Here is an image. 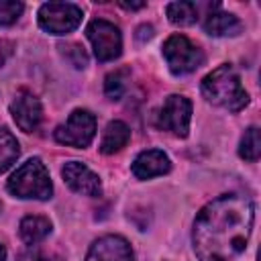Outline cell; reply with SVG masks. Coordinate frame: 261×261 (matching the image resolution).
<instances>
[{
  "label": "cell",
  "instance_id": "5b68a950",
  "mask_svg": "<svg viewBox=\"0 0 261 261\" xmlns=\"http://www.w3.org/2000/svg\"><path fill=\"white\" fill-rule=\"evenodd\" d=\"M82 8L69 2H47L39 8V27L49 35H65L82 22Z\"/></svg>",
  "mask_w": 261,
  "mask_h": 261
},
{
  "label": "cell",
  "instance_id": "7c38bea8",
  "mask_svg": "<svg viewBox=\"0 0 261 261\" xmlns=\"http://www.w3.org/2000/svg\"><path fill=\"white\" fill-rule=\"evenodd\" d=\"M169 169H171V161L159 149L143 151L133 161V173L139 179H149V177H155V175H163Z\"/></svg>",
  "mask_w": 261,
  "mask_h": 261
},
{
  "label": "cell",
  "instance_id": "5bb4252c",
  "mask_svg": "<svg viewBox=\"0 0 261 261\" xmlns=\"http://www.w3.org/2000/svg\"><path fill=\"white\" fill-rule=\"evenodd\" d=\"M128 139H130V128L122 120H112V122H108L104 135H102L100 151L104 155H112V153L120 151L122 147H126Z\"/></svg>",
  "mask_w": 261,
  "mask_h": 261
},
{
  "label": "cell",
  "instance_id": "484cf974",
  "mask_svg": "<svg viewBox=\"0 0 261 261\" xmlns=\"http://www.w3.org/2000/svg\"><path fill=\"white\" fill-rule=\"evenodd\" d=\"M4 259H6V249L0 245V261H4Z\"/></svg>",
  "mask_w": 261,
  "mask_h": 261
},
{
  "label": "cell",
  "instance_id": "9c48e42d",
  "mask_svg": "<svg viewBox=\"0 0 261 261\" xmlns=\"http://www.w3.org/2000/svg\"><path fill=\"white\" fill-rule=\"evenodd\" d=\"M10 114L16 122V126L24 133H33L37 130V126L41 124L43 118V108L39 98L29 92V90H18L14 100L10 102Z\"/></svg>",
  "mask_w": 261,
  "mask_h": 261
},
{
  "label": "cell",
  "instance_id": "cb8c5ba5",
  "mask_svg": "<svg viewBox=\"0 0 261 261\" xmlns=\"http://www.w3.org/2000/svg\"><path fill=\"white\" fill-rule=\"evenodd\" d=\"M137 41L139 43H145V41H149L151 37H153V27L151 24H141L139 29H137Z\"/></svg>",
  "mask_w": 261,
  "mask_h": 261
},
{
  "label": "cell",
  "instance_id": "4fadbf2b",
  "mask_svg": "<svg viewBox=\"0 0 261 261\" xmlns=\"http://www.w3.org/2000/svg\"><path fill=\"white\" fill-rule=\"evenodd\" d=\"M243 29L241 20L230 12H210L204 22V31L212 37H232Z\"/></svg>",
  "mask_w": 261,
  "mask_h": 261
},
{
  "label": "cell",
  "instance_id": "6da1fadb",
  "mask_svg": "<svg viewBox=\"0 0 261 261\" xmlns=\"http://www.w3.org/2000/svg\"><path fill=\"white\" fill-rule=\"evenodd\" d=\"M253 202L241 194H224L206 204L194 220L192 243L202 261H230L239 257L251 237Z\"/></svg>",
  "mask_w": 261,
  "mask_h": 261
},
{
  "label": "cell",
  "instance_id": "8fae6325",
  "mask_svg": "<svg viewBox=\"0 0 261 261\" xmlns=\"http://www.w3.org/2000/svg\"><path fill=\"white\" fill-rule=\"evenodd\" d=\"M61 175L65 179V184L84 196H100L102 194V184L100 177L84 163L80 161H67L61 169Z\"/></svg>",
  "mask_w": 261,
  "mask_h": 261
},
{
  "label": "cell",
  "instance_id": "8992f818",
  "mask_svg": "<svg viewBox=\"0 0 261 261\" xmlns=\"http://www.w3.org/2000/svg\"><path fill=\"white\" fill-rule=\"evenodd\" d=\"M86 35L94 47V55L98 61H112L122 53V37L114 22L94 18L86 27Z\"/></svg>",
  "mask_w": 261,
  "mask_h": 261
},
{
  "label": "cell",
  "instance_id": "9a60e30c",
  "mask_svg": "<svg viewBox=\"0 0 261 261\" xmlns=\"http://www.w3.org/2000/svg\"><path fill=\"white\" fill-rule=\"evenodd\" d=\"M18 232H20V239L27 243V245H37L41 243L49 232H51V222L49 218L45 216H24L20 220V226H18Z\"/></svg>",
  "mask_w": 261,
  "mask_h": 261
},
{
  "label": "cell",
  "instance_id": "d6986e66",
  "mask_svg": "<svg viewBox=\"0 0 261 261\" xmlns=\"http://www.w3.org/2000/svg\"><path fill=\"white\" fill-rule=\"evenodd\" d=\"M126 80H128V69L126 67L110 71L104 80V94L110 100H120L124 90H126Z\"/></svg>",
  "mask_w": 261,
  "mask_h": 261
},
{
  "label": "cell",
  "instance_id": "ac0fdd59",
  "mask_svg": "<svg viewBox=\"0 0 261 261\" xmlns=\"http://www.w3.org/2000/svg\"><path fill=\"white\" fill-rule=\"evenodd\" d=\"M259 153H261L259 128H257V126H251V128L245 130V135H243V139H241L239 155H241L245 161H257V159H259Z\"/></svg>",
  "mask_w": 261,
  "mask_h": 261
},
{
  "label": "cell",
  "instance_id": "3957f363",
  "mask_svg": "<svg viewBox=\"0 0 261 261\" xmlns=\"http://www.w3.org/2000/svg\"><path fill=\"white\" fill-rule=\"evenodd\" d=\"M6 190L14 198L22 200H49L53 194V184L45 163L39 157H33L24 161L20 167H16V171L10 175L6 184Z\"/></svg>",
  "mask_w": 261,
  "mask_h": 261
},
{
  "label": "cell",
  "instance_id": "2e32d148",
  "mask_svg": "<svg viewBox=\"0 0 261 261\" xmlns=\"http://www.w3.org/2000/svg\"><path fill=\"white\" fill-rule=\"evenodd\" d=\"M165 12H167V18L179 27H190L198 20V4L196 2H171L165 6Z\"/></svg>",
  "mask_w": 261,
  "mask_h": 261
},
{
  "label": "cell",
  "instance_id": "e0dca14e",
  "mask_svg": "<svg viewBox=\"0 0 261 261\" xmlns=\"http://www.w3.org/2000/svg\"><path fill=\"white\" fill-rule=\"evenodd\" d=\"M18 153H20L18 141L12 137L10 130L0 128V173L6 171V169L16 161Z\"/></svg>",
  "mask_w": 261,
  "mask_h": 261
},
{
  "label": "cell",
  "instance_id": "30bf717a",
  "mask_svg": "<svg viewBox=\"0 0 261 261\" xmlns=\"http://www.w3.org/2000/svg\"><path fill=\"white\" fill-rule=\"evenodd\" d=\"M86 261H135V255L126 239L118 234H106L92 243Z\"/></svg>",
  "mask_w": 261,
  "mask_h": 261
},
{
  "label": "cell",
  "instance_id": "44dd1931",
  "mask_svg": "<svg viewBox=\"0 0 261 261\" xmlns=\"http://www.w3.org/2000/svg\"><path fill=\"white\" fill-rule=\"evenodd\" d=\"M24 6L22 2H14V0H0V27H10L18 20V16L22 14Z\"/></svg>",
  "mask_w": 261,
  "mask_h": 261
},
{
  "label": "cell",
  "instance_id": "7402d4cb",
  "mask_svg": "<svg viewBox=\"0 0 261 261\" xmlns=\"http://www.w3.org/2000/svg\"><path fill=\"white\" fill-rule=\"evenodd\" d=\"M20 261H63V259L59 255H55V253H49V251L39 249V247L33 245L29 251H24L20 255Z\"/></svg>",
  "mask_w": 261,
  "mask_h": 261
},
{
  "label": "cell",
  "instance_id": "52a82bcc",
  "mask_svg": "<svg viewBox=\"0 0 261 261\" xmlns=\"http://www.w3.org/2000/svg\"><path fill=\"white\" fill-rule=\"evenodd\" d=\"M94 135H96V118L92 112L82 110V108L73 110L67 122L55 128V141L67 147H75V149L88 147Z\"/></svg>",
  "mask_w": 261,
  "mask_h": 261
},
{
  "label": "cell",
  "instance_id": "603a6c76",
  "mask_svg": "<svg viewBox=\"0 0 261 261\" xmlns=\"http://www.w3.org/2000/svg\"><path fill=\"white\" fill-rule=\"evenodd\" d=\"M12 51H14V45L6 39H0V67L6 63V59L12 55Z\"/></svg>",
  "mask_w": 261,
  "mask_h": 261
},
{
  "label": "cell",
  "instance_id": "277c9868",
  "mask_svg": "<svg viewBox=\"0 0 261 261\" xmlns=\"http://www.w3.org/2000/svg\"><path fill=\"white\" fill-rule=\"evenodd\" d=\"M163 57L175 75L196 71L204 63V53L184 35H171L163 43Z\"/></svg>",
  "mask_w": 261,
  "mask_h": 261
},
{
  "label": "cell",
  "instance_id": "7a4b0ae2",
  "mask_svg": "<svg viewBox=\"0 0 261 261\" xmlns=\"http://www.w3.org/2000/svg\"><path fill=\"white\" fill-rule=\"evenodd\" d=\"M202 94L208 102L230 112H239L249 104V94L245 92L241 77L230 63L218 65L202 80Z\"/></svg>",
  "mask_w": 261,
  "mask_h": 261
},
{
  "label": "cell",
  "instance_id": "d4e9b609",
  "mask_svg": "<svg viewBox=\"0 0 261 261\" xmlns=\"http://www.w3.org/2000/svg\"><path fill=\"white\" fill-rule=\"evenodd\" d=\"M118 4H120L124 10H139V8H143V6H145V2H124V0H122V2H118Z\"/></svg>",
  "mask_w": 261,
  "mask_h": 261
},
{
  "label": "cell",
  "instance_id": "ba28073f",
  "mask_svg": "<svg viewBox=\"0 0 261 261\" xmlns=\"http://www.w3.org/2000/svg\"><path fill=\"white\" fill-rule=\"evenodd\" d=\"M192 120V102L186 96L171 94L165 98L159 114H157V126L161 130H169L175 137H188Z\"/></svg>",
  "mask_w": 261,
  "mask_h": 261
},
{
  "label": "cell",
  "instance_id": "ffe728a7",
  "mask_svg": "<svg viewBox=\"0 0 261 261\" xmlns=\"http://www.w3.org/2000/svg\"><path fill=\"white\" fill-rule=\"evenodd\" d=\"M57 49L65 57V61L69 65H73L75 69H84L88 65V53H86V49L82 45H77V43H61Z\"/></svg>",
  "mask_w": 261,
  "mask_h": 261
}]
</instances>
